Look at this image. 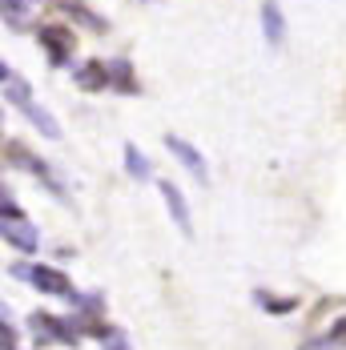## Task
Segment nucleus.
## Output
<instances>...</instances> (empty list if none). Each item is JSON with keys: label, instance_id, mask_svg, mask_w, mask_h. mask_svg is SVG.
Returning <instances> with one entry per match:
<instances>
[{"label": "nucleus", "instance_id": "obj_18", "mask_svg": "<svg viewBox=\"0 0 346 350\" xmlns=\"http://www.w3.org/2000/svg\"><path fill=\"white\" fill-rule=\"evenodd\" d=\"M0 81H12V72H8V65L0 61Z\"/></svg>", "mask_w": 346, "mask_h": 350}, {"label": "nucleus", "instance_id": "obj_9", "mask_svg": "<svg viewBox=\"0 0 346 350\" xmlns=\"http://www.w3.org/2000/svg\"><path fill=\"white\" fill-rule=\"evenodd\" d=\"M77 85H81V89H105V85H109V65H101V61L81 65V69H77Z\"/></svg>", "mask_w": 346, "mask_h": 350}, {"label": "nucleus", "instance_id": "obj_10", "mask_svg": "<svg viewBox=\"0 0 346 350\" xmlns=\"http://www.w3.org/2000/svg\"><path fill=\"white\" fill-rule=\"evenodd\" d=\"M109 85H117L121 93H137V81H133V65H129V61H113V65H109Z\"/></svg>", "mask_w": 346, "mask_h": 350}, {"label": "nucleus", "instance_id": "obj_2", "mask_svg": "<svg viewBox=\"0 0 346 350\" xmlns=\"http://www.w3.org/2000/svg\"><path fill=\"white\" fill-rule=\"evenodd\" d=\"M12 274L25 282H33L36 290H44V294H69L72 286L69 278L61 274V270H53V266H12Z\"/></svg>", "mask_w": 346, "mask_h": 350}, {"label": "nucleus", "instance_id": "obj_17", "mask_svg": "<svg viewBox=\"0 0 346 350\" xmlns=\"http://www.w3.org/2000/svg\"><path fill=\"white\" fill-rule=\"evenodd\" d=\"M12 342H16L12 326H8V322H0V350H12Z\"/></svg>", "mask_w": 346, "mask_h": 350}, {"label": "nucleus", "instance_id": "obj_11", "mask_svg": "<svg viewBox=\"0 0 346 350\" xmlns=\"http://www.w3.org/2000/svg\"><path fill=\"white\" fill-rule=\"evenodd\" d=\"M338 347H346V318L326 330V338H314L310 347H302V350H338Z\"/></svg>", "mask_w": 346, "mask_h": 350}, {"label": "nucleus", "instance_id": "obj_1", "mask_svg": "<svg viewBox=\"0 0 346 350\" xmlns=\"http://www.w3.org/2000/svg\"><path fill=\"white\" fill-rule=\"evenodd\" d=\"M8 101H16V105L25 109V117L33 121L44 137H61V125L49 117V109H40V105L33 101V93H29V85H25V81H16V77L8 81Z\"/></svg>", "mask_w": 346, "mask_h": 350}, {"label": "nucleus", "instance_id": "obj_7", "mask_svg": "<svg viewBox=\"0 0 346 350\" xmlns=\"http://www.w3.org/2000/svg\"><path fill=\"white\" fill-rule=\"evenodd\" d=\"M262 33H266V44H270V49H282V40H286V25H282V8H278V0H266V4H262Z\"/></svg>", "mask_w": 346, "mask_h": 350}, {"label": "nucleus", "instance_id": "obj_14", "mask_svg": "<svg viewBox=\"0 0 346 350\" xmlns=\"http://www.w3.org/2000/svg\"><path fill=\"white\" fill-rule=\"evenodd\" d=\"M254 298H258L262 310H270V314H286V310H294V298H274V294H266V290H258Z\"/></svg>", "mask_w": 346, "mask_h": 350}, {"label": "nucleus", "instance_id": "obj_5", "mask_svg": "<svg viewBox=\"0 0 346 350\" xmlns=\"http://www.w3.org/2000/svg\"><path fill=\"white\" fill-rule=\"evenodd\" d=\"M0 238L12 242L16 250H36V230L25 217H0Z\"/></svg>", "mask_w": 346, "mask_h": 350}, {"label": "nucleus", "instance_id": "obj_6", "mask_svg": "<svg viewBox=\"0 0 346 350\" xmlns=\"http://www.w3.org/2000/svg\"><path fill=\"white\" fill-rule=\"evenodd\" d=\"M161 198H165V206H170V217L177 221V230L189 238L194 221H189V210H185V198H181V189H177L173 181H161Z\"/></svg>", "mask_w": 346, "mask_h": 350}, {"label": "nucleus", "instance_id": "obj_12", "mask_svg": "<svg viewBox=\"0 0 346 350\" xmlns=\"http://www.w3.org/2000/svg\"><path fill=\"white\" fill-rule=\"evenodd\" d=\"M0 16L12 25V29H25L29 25V12H25V0H0Z\"/></svg>", "mask_w": 346, "mask_h": 350}, {"label": "nucleus", "instance_id": "obj_4", "mask_svg": "<svg viewBox=\"0 0 346 350\" xmlns=\"http://www.w3.org/2000/svg\"><path fill=\"white\" fill-rule=\"evenodd\" d=\"M165 145H170V153L177 157V161H181V165H185V170H189V174L198 177V181H209L206 157H202V153H198L189 141H181V137H173V133H170V137H165Z\"/></svg>", "mask_w": 346, "mask_h": 350}, {"label": "nucleus", "instance_id": "obj_15", "mask_svg": "<svg viewBox=\"0 0 346 350\" xmlns=\"http://www.w3.org/2000/svg\"><path fill=\"white\" fill-rule=\"evenodd\" d=\"M125 165H129L133 177H149V161H145V153H141L137 145H125Z\"/></svg>", "mask_w": 346, "mask_h": 350}, {"label": "nucleus", "instance_id": "obj_13", "mask_svg": "<svg viewBox=\"0 0 346 350\" xmlns=\"http://www.w3.org/2000/svg\"><path fill=\"white\" fill-rule=\"evenodd\" d=\"M61 8H65V12H72V16H77L81 25H89V29H97V33L105 29V21H101V16H93V12H89L85 4H77V0H61Z\"/></svg>", "mask_w": 346, "mask_h": 350}, {"label": "nucleus", "instance_id": "obj_16", "mask_svg": "<svg viewBox=\"0 0 346 350\" xmlns=\"http://www.w3.org/2000/svg\"><path fill=\"white\" fill-rule=\"evenodd\" d=\"M0 217H21V210H16V202L0 189Z\"/></svg>", "mask_w": 346, "mask_h": 350}, {"label": "nucleus", "instance_id": "obj_8", "mask_svg": "<svg viewBox=\"0 0 346 350\" xmlns=\"http://www.w3.org/2000/svg\"><path fill=\"white\" fill-rule=\"evenodd\" d=\"M33 330L40 338H61V342H77V334H72L69 322H61V318L53 314H33Z\"/></svg>", "mask_w": 346, "mask_h": 350}, {"label": "nucleus", "instance_id": "obj_3", "mask_svg": "<svg viewBox=\"0 0 346 350\" xmlns=\"http://www.w3.org/2000/svg\"><path fill=\"white\" fill-rule=\"evenodd\" d=\"M40 44H44V53H49L53 65H65L72 57V44H77V40H72V33L61 29V25H44V29H40Z\"/></svg>", "mask_w": 346, "mask_h": 350}]
</instances>
